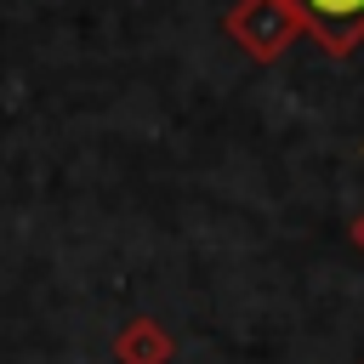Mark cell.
<instances>
[{
	"mask_svg": "<svg viewBox=\"0 0 364 364\" xmlns=\"http://www.w3.org/2000/svg\"><path fill=\"white\" fill-rule=\"evenodd\" d=\"M290 11L330 57H353L364 46V0H290Z\"/></svg>",
	"mask_w": 364,
	"mask_h": 364,
	"instance_id": "cell-2",
	"label": "cell"
},
{
	"mask_svg": "<svg viewBox=\"0 0 364 364\" xmlns=\"http://www.w3.org/2000/svg\"><path fill=\"white\" fill-rule=\"evenodd\" d=\"M358 364H364V358H358Z\"/></svg>",
	"mask_w": 364,
	"mask_h": 364,
	"instance_id": "cell-5",
	"label": "cell"
},
{
	"mask_svg": "<svg viewBox=\"0 0 364 364\" xmlns=\"http://www.w3.org/2000/svg\"><path fill=\"white\" fill-rule=\"evenodd\" d=\"M171 353H176L171 330L159 318H148V313L125 318L119 336H114V364H171Z\"/></svg>",
	"mask_w": 364,
	"mask_h": 364,
	"instance_id": "cell-3",
	"label": "cell"
},
{
	"mask_svg": "<svg viewBox=\"0 0 364 364\" xmlns=\"http://www.w3.org/2000/svg\"><path fill=\"white\" fill-rule=\"evenodd\" d=\"M222 28L250 63H279L301 40V17L290 11V0H239L222 17Z\"/></svg>",
	"mask_w": 364,
	"mask_h": 364,
	"instance_id": "cell-1",
	"label": "cell"
},
{
	"mask_svg": "<svg viewBox=\"0 0 364 364\" xmlns=\"http://www.w3.org/2000/svg\"><path fill=\"white\" fill-rule=\"evenodd\" d=\"M353 245H358V250H364V210H358V216H353Z\"/></svg>",
	"mask_w": 364,
	"mask_h": 364,
	"instance_id": "cell-4",
	"label": "cell"
}]
</instances>
